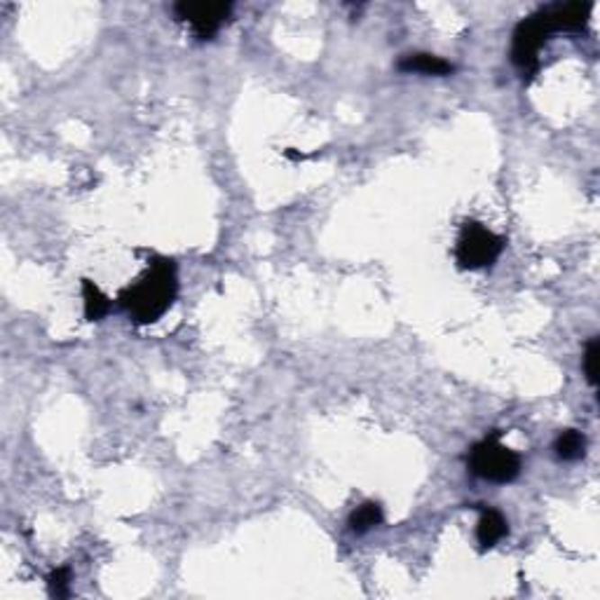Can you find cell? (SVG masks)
I'll use <instances>...</instances> for the list:
<instances>
[{"instance_id":"obj_1","label":"cell","mask_w":600,"mask_h":600,"mask_svg":"<svg viewBox=\"0 0 600 600\" xmlns=\"http://www.w3.org/2000/svg\"><path fill=\"white\" fill-rule=\"evenodd\" d=\"M179 293V277L172 258L155 255L150 268L120 293V305L137 324H155L169 312Z\"/></svg>"},{"instance_id":"obj_2","label":"cell","mask_w":600,"mask_h":600,"mask_svg":"<svg viewBox=\"0 0 600 600\" xmlns=\"http://www.w3.org/2000/svg\"><path fill=\"white\" fill-rule=\"evenodd\" d=\"M559 33L556 24H553L551 13H549V5L537 10L535 14L525 17L521 24L514 31V40H511V61L516 66L518 71L524 73V77L528 76V80L537 73L540 68V49L542 45Z\"/></svg>"},{"instance_id":"obj_3","label":"cell","mask_w":600,"mask_h":600,"mask_svg":"<svg viewBox=\"0 0 600 600\" xmlns=\"http://www.w3.org/2000/svg\"><path fill=\"white\" fill-rule=\"evenodd\" d=\"M470 467L479 479L490 483H511L521 474V455L502 446L497 432L479 441L470 452Z\"/></svg>"},{"instance_id":"obj_4","label":"cell","mask_w":600,"mask_h":600,"mask_svg":"<svg viewBox=\"0 0 600 600\" xmlns=\"http://www.w3.org/2000/svg\"><path fill=\"white\" fill-rule=\"evenodd\" d=\"M505 246L506 239L502 235H495L479 220H467L460 230L455 258L462 270H483L497 261Z\"/></svg>"},{"instance_id":"obj_5","label":"cell","mask_w":600,"mask_h":600,"mask_svg":"<svg viewBox=\"0 0 600 600\" xmlns=\"http://www.w3.org/2000/svg\"><path fill=\"white\" fill-rule=\"evenodd\" d=\"M174 17L179 22L191 24V29L195 31V36L200 40H209L219 33V29L228 22L232 13L230 3H176L172 7Z\"/></svg>"},{"instance_id":"obj_6","label":"cell","mask_w":600,"mask_h":600,"mask_svg":"<svg viewBox=\"0 0 600 600\" xmlns=\"http://www.w3.org/2000/svg\"><path fill=\"white\" fill-rule=\"evenodd\" d=\"M397 68L401 73H422V76H451L455 71V66L451 61L441 59L436 54L427 52H416V54H406L401 57L397 64Z\"/></svg>"},{"instance_id":"obj_7","label":"cell","mask_w":600,"mask_h":600,"mask_svg":"<svg viewBox=\"0 0 600 600\" xmlns=\"http://www.w3.org/2000/svg\"><path fill=\"white\" fill-rule=\"evenodd\" d=\"M509 535V524L506 518L499 514L497 509H490V506H481V518H479V525H476V540L481 544V549H493L499 540H505Z\"/></svg>"},{"instance_id":"obj_8","label":"cell","mask_w":600,"mask_h":600,"mask_svg":"<svg viewBox=\"0 0 600 600\" xmlns=\"http://www.w3.org/2000/svg\"><path fill=\"white\" fill-rule=\"evenodd\" d=\"M385 521V514H382V506L378 502H363L362 506L352 511L350 516V530L354 535H366L369 530L378 528V525Z\"/></svg>"},{"instance_id":"obj_9","label":"cell","mask_w":600,"mask_h":600,"mask_svg":"<svg viewBox=\"0 0 600 600\" xmlns=\"http://www.w3.org/2000/svg\"><path fill=\"white\" fill-rule=\"evenodd\" d=\"M83 303L87 321H102L111 312V300L92 280H83Z\"/></svg>"},{"instance_id":"obj_10","label":"cell","mask_w":600,"mask_h":600,"mask_svg":"<svg viewBox=\"0 0 600 600\" xmlns=\"http://www.w3.org/2000/svg\"><path fill=\"white\" fill-rule=\"evenodd\" d=\"M556 455L565 462H575V460L584 458V452H587V439H584L582 432H577V429H565L560 432V436L556 439V446H553Z\"/></svg>"},{"instance_id":"obj_11","label":"cell","mask_w":600,"mask_h":600,"mask_svg":"<svg viewBox=\"0 0 600 600\" xmlns=\"http://www.w3.org/2000/svg\"><path fill=\"white\" fill-rule=\"evenodd\" d=\"M598 359H600V340L591 338L584 350V373L591 387H598Z\"/></svg>"},{"instance_id":"obj_12","label":"cell","mask_w":600,"mask_h":600,"mask_svg":"<svg viewBox=\"0 0 600 600\" xmlns=\"http://www.w3.org/2000/svg\"><path fill=\"white\" fill-rule=\"evenodd\" d=\"M68 584H71V570L68 568H57V570H52V575L48 577V587H49V594L54 596V598H68Z\"/></svg>"}]
</instances>
